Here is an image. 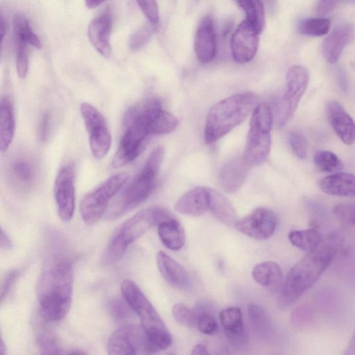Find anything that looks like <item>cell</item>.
<instances>
[{"mask_svg":"<svg viewBox=\"0 0 355 355\" xmlns=\"http://www.w3.org/2000/svg\"><path fill=\"white\" fill-rule=\"evenodd\" d=\"M50 125V115L48 112L42 114L38 126V137L40 140L44 141L46 139Z\"/></svg>","mask_w":355,"mask_h":355,"instance_id":"cell-47","label":"cell"},{"mask_svg":"<svg viewBox=\"0 0 355 355\" xmlns=\"http://www.w3.org/2000/svg\"><path fill=\"white\" fill-rule=\"evenodd\" d=\"M328 119L335 132L347 145L355 142V122L342 105L336 101H331L327 105Z\"/></svg>","mask_w":355,"mask_h":355,"instance_id":"cell-18","label":"cell"},{"mask_svg":"<svg viewBox=\"0 0 355 355\" xmlns=\"http://www.w3.org/2000/svg\"><path fill=\"white\" fill-rule=\"evenodd\" d=\"M124 126L125 131L112 159L114 168L123 167L139 156L145 149L149 137L144 128L135 121Z\"/></svg>","mask_w":355,"mask_h":355,"instance_id":"cell-11","label":"cell"},{"mask_svg":"<svg viewBox=\"0 0 355 355\" xmlns=\"http://www.w3.org/2000/svg\"><path fill=\"white\" fill-rule=\"evenodd\" d=\"M136 121L148 135H166L173 132L178 120L162 109L159 101L150 99L129 108L123 117V123Z\"/></svg>","mask_w":355,"mask_h":355,"instance_id":"cell-8","label":"cell"},{"mask_svg":"<svg viewBox=\"0 0 355 355\" xmlns=\"http://www.w3.org/2000/svg\"><path fill=\"white\" fill-rule=\"evenodd\" d=\"M88 135L92 155L97 159H102L108 153L112 144V136L107 126Z\"/></svg>","mask_w":355,"mask_h":355,"instance_id":"cell-34","label":"cell"},{"mask_svg":"<svg viewBox=\"0 0 355 355\" xmlns=\"http://www.w3.org/2000/svg\"><path fill=\"white\" fill-rule=\"evenodd\" d=\"M252 276L259 284L266 287H277L282 280V271L274 261H263L257 264L252 269Z\"/></svg>","mask_w":355,"mask_h":355,"instance_id":"cell-29","label":"cell"},{"mask_svg":"<svg viewBox=\"0 0 355 355\" xmlns=\"http://www.w3.org/2000/svg\"><path fill=\"white\" fill-rule=\"evenodd\" d=\"M288 239L293 245L307 253L316 250L322 240L316 229L291 231Z\"/></svg>","mask_w":355,"mask_h":355,"instance_id":"cell-30","label":"cell"},{"mask_svg":"<svg viewBox=\"0 0 355 355\" xmlns=\"http://www.w3.org/2000/svg\"><path fill=\"white\" fill-rule=\"evenodd\" d=\"M75 169L65 166L58 173L53 185L54 198L58 215L62 220L69 221L73 216L76 207Z\"/></svg>","mask_w":355,"mask_h":355,"instance_id":"cell-12","label":"cell"},{"mask_svg":"<svg viewBox=\"0 0 355 355\" xmlns=\"http://www.w3.org/2000/svg\"><path fill=\"white\" fill-rule=\"evenodd\" d=\"M121 291L123 297L139 317L146 336L167 330L153 304L133 281L123 280Z\"/></svg>","mask_w":355,"mask_h":355,"instance_id":"cell-9","label":"cell"},{"mask_svg":"<svg viewBox=\"0 0 355 355\" xmlns=\"http://www.w3.org/2000/svg\"><path fill=\"white\" fill-rule=\"evenodd\" d=\"M320 189L325 193L337 196H355V175L338 173L326 176L319 182Z\"/></svg>","mask_w":355,"mask_h":355,"instance_id":"cell-23","label":"cell"},{"mask_svg":"<svg viewBox=\"0 0 355 355\" xmlns=\"http://www.w3.org/2000/svg\"><path fill=\"white\" fill-rule=\"evenodd\" d=\"M313 160L317 168L322 172H337L344 167L340 158L329 150L318 151L314 155Z\"/></svg>","mask_w":355,"mask_h":355,"instance_id":"cell-37","label":"cell"},{"mask_svg":"<svg viewBox=\"0 0 355 355\" xmlns=\"http://www.w3.org/2000/svg\"><path fill=\"white\" fill-rule=\"evenodd\" d=\"M250 168L242 158L229 161L219 172L220 186L228 193L237 191L245 181Z\"/></svg>","mask_w":355,"mask_h":355,"instance_id":"cell-22","label":"cell"},{"mask_svg":"<svg viewBox=\"0 0 355 355\" xmlns=\"http://www.w3.org/2000/svg\"><path fill=\"white\" fill-rule=\"evenodd\" d=\"M175 216L167 209L154 206L142 209L121 224L111 236L101 257L104 266H112L124 257L128 247L151 227Z\"/></svg>","mask_w":355,"mask_h":355,"instance_id":"cell-3","label":"cell"},{"mask_svg":"<svg viewBox=\"0 0 355 355\" xmlns=\"http://www.w3.org/2000/svg\"><path fill=\"white\" fill-rule=\"evenodd\" d=\"M157 234L163 245L171 250H179L184 245V230L175 217L159 223Z\"/></svg>","mask_w":355,"mask_h":355,"instance_id":"cell-24","label":"cell"},{"mask_svg":"<svg viewBox=\"0 0 355 355\" xmlns=\"http://www.w3.org/2000/svg\"><path fill=\"white\" fill-rule=\"evenodd\" d=\"M67 355H87V354L81 349H73L67 353Z\"/></svg>","mask_w":355,"mask_h":355,"instance_id":"cell-54","label":"cell"},{"mask_svg":"<svg viewBox=\"0 0 355 355\" xmlns=\"http://www.w3.org/2000/svg\"><path fill=\"white\" fill-rule=\"evenodd\" d=\"M155 26L151 23L146 24L132 33L129 41L130 48L137 51L144 46L154 32Z\"/></svg>","mask_w":355,"mask_h":355,"instance_id":"cell-39","label":"cell"},{"mask_svg":"<svg viewBox=\"0 0 355 355\" xmlns=\"http://www.w3.org/2000/svg\"><path fill=\"white\" fill-rule=\"evenodd\" d=\"M16 68L20 78L26 76L28 67V55L27 45L21 42H16Z\"/></svg>","mask_w":355,"mask_h":355,"instance_id":"cell-43","label":"cell"},{"mask_svg":"<svg viewBox=\"0 0 355 355\" xmlns=\"http://www.w3.org/2000/svg\"><path fill=\"white\" fill-rule=\"evenodd\" d=\"M7 349L6 344L4 343L3 339L1 340V355H6Z\"/></svg>","mask_w":355,"mask_h":355,"instance_id":"cell-55","label":"cell"},{"mask_svg":"<svg viewBox=\"0 0 355 355\" xmlns=\"http://www.w3.org/2000/svg\"><path fill=\"white\" fill-rule=\"evenodd\" d=\"M103 1H92V0H87L85 1V5L88 8H94L98 6H100L101 3H103Z\"/></svg>","mask_w":355,"mask_h":355,"instance_id":"cell-52","label":"cell"},{"mask_svg":"<svg viewBox=\"0 0 355 355\" xmlns=\"http://www.w3.org/2000/svg\"><path fill=\"white\" fill-rule=\"evenodd\" d=\"M257 96L252 92L234 94L215 104L209 110L204 138L214 143L242 123L257 107Z\"/></svg>","mask_w":355,"mask_h":355,"instance_id":"cell-4","label":"cell"},{"mask_svg":"<svg viewBox=\"0 0 355 355\" xmlns=\"http://www.w3.org/2000/svg\"><path fill=\"white\" fill-rule=\"evenodd\" d=\"M164 155L162 146L155 148L139 173L113 202L107 218H119L143 203L152 193Z\"/></svg>","mask_w":355,"mask_h":355,"instance_id":"cell-5","label":"cell"},{"mask_svg":"<svg viewBox=\"0 0 355 355\" xmlns=\"http://www.w3.org/2000/svg\"><path fill=\"white\" fill-rule=\"evenodd\" d=\"M15 120L12 105L7 96L0 103V148L2 153L9 148L14 137Z\"/></svg>","mask_w":355,"mask_h":355,"instance_id":"cell-25","label":"cell"},{"mask_svg":"<svg viewBox=\"0 0 355 355\" xmlns=\"http://www.w3.org/2000/svg\"><path fill=\"white\" fill-rule=\"evenodd\" d=\"M343 355H355V331L345 348Z\"/></svg>","mask_w":355,"mask_h":355,"instance_id":"cell-50","label":"cell"},{"mask_svg":"<svg viewBox=\"0 0 355 355\" xmlns=\"http://www.w3.org/2000/svg\"><path fill=\"white\" fill-rule=\"evenodd\" d=\"M273 116L267 103L257 105L250 120L244 153L241 157L250 167L262 164L268 158L270 146Z\"/></svg>","mask_w":355,"mask_h":355,"instance_id":"cell-6","label":"cell"},{"mask_svg":"<svg viewBox=\"0 0 355 355\" xmlns=\"http://www.w3.org/2000/svg\"><path fill=\"white\" fill-rule=\"evenodd\" d=\"M145 334L142 328L127 325L116 329L110 336L107 355H135L141 347H144Z\"/></svg>","mask_w":355,"mask_h":355,"instance_id":"cell-14","label":"cell"},{"mask_svg":"<svg viewBox=\"0 0 355 355\" xmlns=\"http://www.w3.org/2000/svg\"><path fill=\"white\" fill-rule=\"evenodd\" d=\"M194 49L196 57L202 63L211 62L216 51V33L214 21L210 15L205 16L198 24Z\"/></svg>","mask_w":355,"mask_h":355,"instance_id":"cell-17","label":"cell"},{"mask_svg":"<svg viewBox=\"0 0 355 355\" xmlns=\"http://www.w3.org/2000/svg\"><path fill=\"white\" fill-rule=\"evenodd\" d=\"M236 3L245 13V20L257 33H261L264 26V7L262 2L258 0H241Z\"/></svg>","mask_w":355,"mask_h":355,"instance_id":"cell-31","label":"cell"},{"mask_svg":"<svg viewBox=\"0 0 355 355\" xmlns=\"http://www.w3.org/2000/svg\"><path fill=\"white\" fill-rule=\"evenodd\" d=\"M168 355H175V354H168Z\"/></svg>","mask_w":355,"mask_h":355,"instance_id":"cell-56","label":"cell"},{"mask_svg":"<svg viewBox=\"0 0 355 355\" xmlns=\"http://www.w3.org/2000/svg\"><path fill=\"white\" fill-rule=\"evenodd\" d=\"M196 311V328L207 335L214 334L218 327L216 320L209 312L202 310Z\"/></svg>","mask_w":355,"mask_h":355,"instance_id":"cell-41","label":"cell"},{"mask_svg":"<svg viewBox=\"0 0 355 355\" xmlns=\"http://www.w3.org/2000/svg\"><path fill=\"white\" fill-rule=\"evenodd\" d=\"M331 25V19L326 17L309 18L301 20L298 31L303 35L322 36L328 33Z\"/></svg>","mask_w":355,"mask_h":355,"instance_id":"cell-36","label":"cell"},{"mask_svg":"<svg viewBox=\"0 0 355 355\" xmlns=\"http://www.w3.org/2000/svg\"><path fill=\"white\" fill-rule=\"evenodd\" d=\"M73 272L66 259L52 261L42 270L36 286L37 297L42 317L58 321L69 311L73 292Z\"/></svg>","mask_w":355,"mask_h":355,"instance_id":"cell-2","label":"cell"},{"mask_svg":"<svg viewBox=\"0 0 355 355\" xmlns=\"http://www.w3.org/2000/svg\"><path fill=\"white\" fill-rule=\"evenodd\" d=\"M277 218L266 207H257L250 214L237 220L234 226L241 233L257 240H266L275 232Z\"/></svg>","mask_w":355,"mask_h":355,"instance_id":"cell-13","label":"cell"},{"mask_svg":"<svg viewBox=\"0 0 355 355\" xmlns=\"http://www.w3.org/2000/svg\"><path fill=\"white\" fill-rule=\"evenodd\" d=\"M248 310L256 332L263 338L269 337L272 331V324L266 310L256 304H249Z\"/></svg>","mask_w":355,"mask_h":355,"instance_id":"cell-32","label":"cell"},{"mask_svg":"<svg viewBox=\"0 0 355 355\" xmlns=\"http://www.w3.org/2000/svg\"><path fill=\"white\" fill-rule=\"evenodd\" d=\"M218 316L226 336L233 342L241 340L243 322L241 309L237 306L227 307L221 310Z\"/></svg>","mask_w":355,"mask_h":355,"instance_id":"cell-28","label":"cell"},{"mask_svg":"<svg viewBox=\"0 0 355 355\" xmlns=\"http://www.w3.org/2000/svg\"><path fill=\"white\" fill-rule=\"evenodd\" d=\"M258 35L245 20L237 26L230 41L232 55L237 62L246 63L254 58L259 45Z\"/></svg>","mask_w":355,"mask_h":355,"instance_id":"cell-15","label":"cell"},{"mask_svg":"<svg viewBox=\"0 0 355 355\" xmlns=\"http://www.w3.org/2000/svg\"><path fill=\"white\" fill-rule=\"evenodd\" d=\"M12 246V242L3 230L1 231V248L4 250H10Z\"/></svg>","mask_w":355,"mask_h":355,"instance_id":"cell-49","label":"cell"},{"mask_svg":"<svg viewBox=\"0 0 355 355\" xmlns=\"http://www.w3.org/2000/svg\"><path fill=\"white\" fill-rule=\"evenodd\" d=\"M289 145L300 159H305L307 156L308 144L304 136L297 132H291L288 135Z\"/></svg>","mask_w":355,"mask_h":355,"instance_id":"cell-42","label":"cell"},{"mask_svg":"<svg viewBox=\"0 0 355 355\" xmlns=\"http://www.w3.org/2000/svg\"><path fill=\"white\" fill-rule=\"evenodd\" d=\"M1 42H3V40L4 39V35L7 31V23H6V21L3 19V16H1Z\"/></svg>","mask_w":355,"mask_h":355,"instance_id":"cell-53","label":"cell"},{"mask_svg":"<svg viewBox=\"0 0 355 355\" xmlns=\"http://www.w3.org/2000/svg\"><path fill=\"white\" fill-rule=\"evenodd\" d=\"M157 264L162 277L172 286L186 289L190 278L186 270L175 259L162 251L157 254Z\"/></svg>","mask_w":355,"mask_h":355,"instance_id":"cell-21","label":"cell"},{"mask_svg":"<svg viewBox=\"0 0 355 355\" xmlns=\"http://www.w3.org/2000/svg\"><path fill=\"white\" fill-rule=\"evenodd\" d=\"M14 32L16 42L29 44L37 49L42 48V42L33 31L28 20L24 15H17L14 19Z\"/></svg>","mask_w":355,"mask_h":355,"instance_id":"cell-33","label":"cell"},{"mask_svg":"<svg viewBox=\"0 0 355 355\" xmlns=\"http://www.w3.org/2000/svg\"><path fill=\"white\" fill-rule=\"evenodd\" d=\"M354 35L355 30L351 24H342L334 28L322 42V53L326 60L331 64L336 62Z\"/></svg>","mask_w":355,"mask_h":355,"instance_id":"cell-19","label":"cell"},{"mask_svg":"<svg viewBox=\"0 0 355 355\" xmlns=\"http://www.w3.org/2000/svg\"><path fill=\"white\" fill-rule=\"evenodd\" d=\"M37 334V339L41 355H67L50 329L42 327Z\"/></svg>","mask_w":355,"mask_h":355,"instance_id":"cell-35","label":"cell"},{"mask_svg":"<svg viewBox=\"0 0 355 355\" xmlns=\"http://www.w3.org/2000/svg\"><path fill=\"white\" fill-rule=\"evenodd\" d=\"M172 314L180 325L189 328L196 327V311L191 310L185 304L175 303L172 307Z\"/></svg>","mask_w":355,"mask_h":355,"instance_id":"cell-38","label":"cell"},{"mask_svg":"<svg viewBox=\"0 0 355 355\" xmlns=\"http://www.w3.org/2000/svg\"><path fill=\"white\" fill-rule=\"evenodd\" d=\"M309 80V73L303 66L293 65L288 70L285 91L277 111L279 125H284L294 114Z\"/></svg>","mask_w":355,"mask_h":355,"instance_id":"cell-10","label":"cell"},{"mask_svg":"<svg viewBox=\"0 0 355 355\" xmlns=\"http://www.w3.org/2000/svg\"><path fill=\"white\" fill-rule=\"evenodd\" d=\"M191 355H211L203 345H196L192 349Z\"/></svg>","mask_w":355,"mask_h":355,"instance_id":"cell-51","label":"cell"},{"mask_svg":"<svg viewBox=\"0 0 355 355\" xmlns=\"http://www.w3.org/2000/svg\"><path fill=\"white\" fill-rule=\"evenodd\" d=\"M112 27V15L107 10L95 17L87 28V36L90 43L105 58L110 57L112 53L110 40Z\"/></svg>","mask_w":355,"mask_h":355,"instance_id":"cell-16","label":"cell"},{"mask_svg":"<svg viewBox=\"0 0 355 355\" xmlns=\"http://www.w3.org/2000/svg\"><path fill=\"white\" fill-rule=\"evenodd\" d=\"M137 4L149 22L157 25L159 21L158 6L155 1H137Z\"/></svg>","mask_w":355,"mask_h":355,"instance_id":"cell-45","label":"cell"},{"mask_svg":"<svg viewBox=\"0 0 355 355\" xmlns=\"http://www.w3.org/2000/svg\"><path fill=\"white\" fill-rule=\"evenodd\" d=\"M8 175L14 186L22 191H27L34 184L36 177L33 164L26 159L15 160L9 168Z\"/></svg>","mask_w":355,"mask_h":355,"instance_id":"cell-26","label":"cell"},{"mask_svg":"<svg viewBox=\"0 0 355 355\" xmlns=\"http://www.w3.org/2000/svg\"><path fill=\"white\" fill-rule=\"evenodd\" d=\"M175 210L183 215L198 216L209 209V188L198 187L184 193L176 202Z\"/></svg>","mask_w":355,"mask_h":355,"instance_id":"cell-20","label":"cell"},{"mask_svg":"<svg viewBox=\"0 0 355 355\" xmlns=\"http://www.w3.org/2000/svg\"><path fill=\"white\" fill-rule=\"evenodd\" d=\"M343 242V235L334 232L327 235L316 250L307 253L288 271L278 300L286 309L309 289L328 268Z\"/></svg>","mask_w":355,"mask_h":355,"instance_id":"cell-1","label":"cell"},{"mask_svg":"<svg viewBox=\"0 0 355 355\" xmlns=\"http://www.w3.org/2000/svg\"><path fill=\"white\" fill-rule=\"evenodd\" d=\"M209 209L223 223L235 225L236 216L232 203L222 193L211 189H209Z\"/></svg>","mask_w":355,"mask_h":355,"instance_id":"cell-27","label":"cell"},{"mask_svg":"<svg viewBox=\"0 0 355 355\" xmlns=\"http://www.w3.org/2000/svg\"><path fill=\"white\" fill-rule=\"evenodd\" d=\"M336 216L343 223L355 227V204L343 203L335 206Z\"/></svg>","mask_w":355,"mask_h":355,"instance_id":"cell-44","label":"cell"},{"mask_svg":"<svg viewBox=\"0 0 355 355\" xmlns=\"http://www.w3.org/2000/svg\"><path fill=\"white\" fill-rule=\"evenodd\" d=\"M128 180V173H118L84 196L80 203L79 211L86 225H94L101 218L111 200L126 184Z\"/></svg>","mask_w":355,"mask_h":355,"instance_id":"cell-7","label":"cell"},{"mask_svg":"<svg viewBox=\"0 0 355 355\" xmlns=\"http://www.w3.org/2000/svg\"><path fill=\"white\" fill-rule=\"evenodd\" d=\"M108 311L111 316L116 320H123L131 315L132 309L123 298H111L107 303Z\"/></svg>","mask_w":355,"mask_h":355,"instance_id":"cell-40","label":"cell"},{"mask_svg":"<svg viewBox=\"0 0 355 355\" xmlns=\"http://www.w3.org/2000/svg\"><path fill=\"white\" fill-rule=\"evenodd\" d=\"M336 1H320L315 8V13L319 16H324L331 12L336 6Z\"/></svg>","mask_w":355,"mask_h":355,"instance_id":"cell-48","label":"cell"},{"mask_svg":"<svg viewBox=\"0 0 355 355\" xmlns=\"http://www.w3.org/2000/svg\"><path fill=\"white\" fill-rule=\"evenodd\" d=\"M19 276V271L16 270L8 272L1 283V301L2 302L9 293L15 281Z\"/></svg>","mask_w":355,"mask_h":355,"instance_id":"cell-46","label":"cell"}]
</instances>
